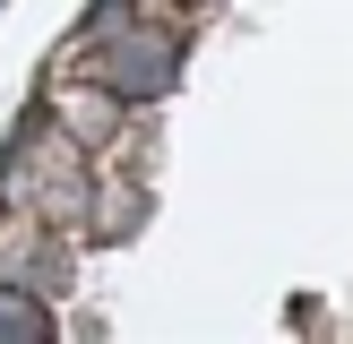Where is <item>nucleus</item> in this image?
Returning a JSON list of instances; mask_svg holds the SVG:
<instances>
[{
  "mask_svg": "<svg viewBox=\"0 0 353 344\" xmlns=\"http://www.w3.org/2000/svg\"><path fill=\"white\" fill-rule=\"evenodd\" d=\"M103 86H112L121 103H164L172 86H181V43H172L164 26H103V52H95Z\"/></svg>",
  "mask_w": 353,
  "mask_h": 344,
  "instance_id": "f257e3e1",
  "label": "nucleus"
},
{
  "mask_svg": "<svg viewBox=\"0 0 353 344\" xmlns=\"http://www.w3.org/2000/svg\"><path fill=\"white\" fill-rule=\"evenodd\" d=\"M43 336H52V301L0 284V344H43Z\"/></svg>",
  "mask_w": 353,
  "mask_h": 344,
  "instance_id": "f03ea898",
  "label": "nucleus"
}]
</instances>
